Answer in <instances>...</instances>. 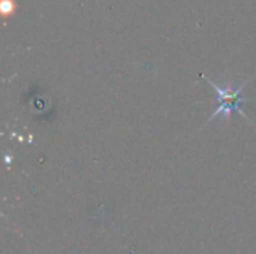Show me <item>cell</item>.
Returning <instances> with one entry per match:
<instances>
[{
	"label": "cell",
	"instance_id": "obj_1",
	"mask_svg": "<svg viewBox=\"0 0 256 254\" xmlns=\"http://www.w3.org/2000/svg\"><path fill=\"white\" fill-rule=\"evenodd\" d=\"M202 78L213 87V90H214L216 94H218V100H219V106L214 109V112H213L212 117L208 118V123L213 121L216 117H220V115H224L225 118H230L232 111L238 112L243 118H246V120L250 123V120H249V118L244 115V112L240 109V103L244 100V99L242 97V91L244 90L246 84H243V85H242L240 88H237V90H231L230 87H220L218 82L210 81V79H208L207 76H204V75H202Z\"/></svg>",
	"mask_w": 256,
	"mask_h": 254
}]
</instances>
